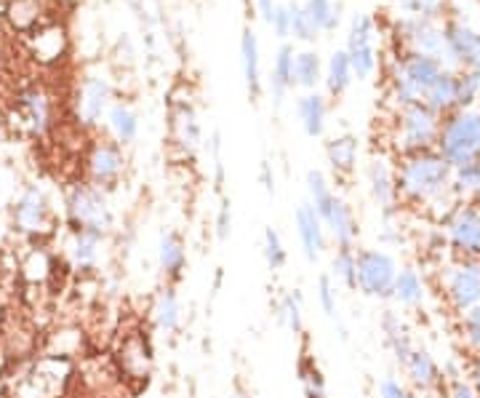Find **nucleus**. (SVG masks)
Returning a JSON list of instances; mask_svg holds the SVG:
<instances>
[{"label":"nucleus","instance_id":"a18cd8bd","mask_svg":"<svg viewBox=\"0 0 480 398\" xmlns=\"http://www.w3.org/2000/svg\"><path fill=\"white\" fill-rule=\"evenodd\" d=\"M288 12H291V36H294L296 41H304V44L315 41V38H318V30H315L310 14L304 12V6L294 4V6H288Z\"/></svg>","mask_w":480,"mask_h":398},{"label":"nucleus","instance_id":"ddd939ff","mask_svg":"<svg viewBox=\"0 0 480 398\" xmlns=\"http://www.w3.org/2000/svg\"><path fill=\"white\" fill-rule=\"evenodd\" d=\"M70 374H73V363L67 358H59V355L43 358L33 369V374L25 379L22 398H54V395L62 393V387L67 385Z\"/></svg>","mask_w":480,"mask_h":398},{"label":"nucleus","instance_id":"49530a36","mask_svg":"<svg viewBox=\"0 0 480 398\" xmlns=\"http://www.w3.org/2000/svg\"><path fill=\"white\" fill-rule=\"evenodd\" d=\"M459 318H461V334H464L469 350L475 353V358H480V305L469 307Z\"/></svg>","mask_w":480,"mask_h":398},{"label":"nucleus","instance_id":"aec40b11","mask_svg":"<svg viewBox=\"0 0 480 398\" xmlns=\"http://www.w3.org/2000/svg\"><path fill=\"white\" fill-rule=\"evenodd\" d=\"M30 49H33V57L41 65H57V62H62L67 57V49H70L67 30L59 22L38 25V30L33 33Z\"/></svg>","mask_w":480,"mask_h":398},{"label":"nucleus","instance_id":"8fccbe9b","mask_svg":"<svg viewBox=\"0 0 480 398\" xmlns=\"http://www.w3.org/2000/svg\"><path fill=\"white\" fill-rule=\"evenodd\" d=\"M445 4L448 0H413V9L411 14L413 17H421V20H437L443 12H445Z\"/></svg>","mask_w":480,"mask_h":398},{"label":"nucleus","instance_id":"5fc2aeb1","mask_svg":"<svg viewBox=\"0 0 480 398\" xmlns=\"http://www.w3.org/2000/svg\"><path fill=\"white\" fill-rule=\"evenodd\" d=\"M448 398H480L477 395V390L467 382V379H461V377H453L451 382H448Z\"/></svg>","mask_w":480,"mask_h":398},{"label":"nucleus","instance_id":"1a4fd4ad","mask_svg":"<svg viewBox=\"0 0 480 398\" xmlns=\"http://www.w3.org/2000/svg\"><path fill=\"white\" fill-rule=\"evenodd\" d=\"M374 20L368 14H355L347 33V60L352 68V78L368 81L376 73V46H374Z\"/></svg>","mask_w":480,"mask_h":398},{"label":"nucleus","instance_id":"412c9836","mask_svg":"<svg viewBox=\"0 0 480 398\" xmlns=\"http://www.w3.org/2000/svg\"><path fill=\"white\" fill-rule=\"evenodd\" d=\"M118 361H121V371L129 379H145L150 377L153 369V350L145 339V334L134 331L129 337H123V345L118 350Z\"/></svg>","mask_w":480,"mask_h":398},{"label":"nucleus","instance_id":"13d9d810","mask_svg":"<svg viewBox=\"0 0 480 398\" xmlns=\"http://www.w3.org/2000/svg\"><path fill=\"white\" fill-rule=\"evenodd\" d=\"M467 203H469V206H472V209H475V211L480 214V187H477V190H475V193H472V195L467 198Z\"/></svg>","mask_w":480,"mask_h":398},{"label":"nucleus","instance_id":"864d4df0","mask_svg":"<svg viewBox=\"0 0 480 398\" xmlns=\"http://www.w3.org/2000/svg\"><path fill=\"white\" fill-rule=\"evenodd\" d=\"M379 398H408V387L395 377H384L379 382Z\"/></svg>","mask_w":480,"mask_h":398},{"label":"nucleus","instance_id":"7ed1b4c3","mask_svg":"<svg viewBox=\"0 0 480 398\" xmlns=\"http://www.w3.org/2000/svg\"><path fill=\"white\" fill-rule=\"evenodd\" d=\"M443 70H445L443 62L432 57H421V54L400 57L392 70V100L397 102V107L424 105L427 92L432 89V84Z\"/></svg>","mask_w":480,"mask_h":398},{"label":"nucleus","instance_id":"c9c22d12","mask_svg":"<svg viewBox=\"0 0 480 398\" xmlns=\"http://www.w3.org/2000/svg\"><path fill=\"white\" fill-rule=\"evenodd\" d=\"M22 107L28 113V121L33 126V131H46L51 123V102L43 92H28L22 94Z\"/></svg>","mask_w":480,"mask_h":398},{"label":"nucleus","instance_id":"6ab92c4d","mask_svg":"<svg viewBox=\"0 0 480 398\" xmlns=\"http://www.w3.org/2000/svg\"><path fill=\"white\" fill-rule=\"evenodd\" d=\"M171 139L185 155H195L203 147V131H201L198 113L185 100L171 105Z\"/></svg>","mask_w":480,"mask_h":398},{"label":"nucleus","instance_id":"6e6d98bb","mask_svg":"<svg viewBox=\"0 0 480 398\" xmlns=\"http://www.w3.org/2000/svg\"><path fill=\"white\" fill-rule=\"evenodd\" d=\"M275 0H256V9H259V14H262V20L270 25L272 22V14H275Z\"/></svg>","mask_w":480,"mask_h":398},{"label":"nucleus","instance_id":"72a5a7b5","mask_svg":"<svg viewBox=\"0 0 480 398\" xmlns=\"http://www.w3.org/2000/svg\"><path fill=\"white\" fill-rule=\"evenodd\" d=\"M326 92L331 97H342L350 84H352V68H350V60H347V52H334L331 60H328V68H326Z\"/></svg>","mask_w":480,"mask_h":398},{"label":"nucleus","instance_id":"e2e57ef3","mask_svg":"<svg viewBox=\"0 0 480 398\" xmlns=\"http://www.w3.org/2000/svg\"><path fill=\"white\" fill-rule=\"evenodd\" d=\"M0 57H4V52H0Z\"/></svg>","mask_w":480,"mask_h":398},{"label":"nucleus","instance_id":"4be33fe9","mask_svg":"<svg viewBox=\"0 0 480 398\" xmlns=\"http://www.w3.org/2000/svg\"><path fill=\"white\" fill-rule=\"evenodd\" d=\"M17 225L25 233H49L51 230V209L43 190L30 187L17 203Z\"/></svg>","mask_w":480,"mask_h":398},{"label":"nucleus","instance_id":"5701e85b","mask_svg":"<svg viewBox=\"0 0 480 398\" xmlns=\"http://www.w3.org/2000/svg\"><path fill=\"white\" fill-rule=\"evenodd\" d=\"M395 305L405 310H416L427 302V281L416 267H397L395 283H392V297Z\"/></svg>","mask_w":480,"mask_h":398},{"label":"nucleus","instance_id":"f8f14e48","mask_svg":"<svg viewBox=\"0 0 480 398\" xmlns=\"http://www.w3.org/2000/svg\"><path fill=\"white\" fill-rule=\"evenodd\" d=\"M86 171H89L91 185H97L102 190L118 185V179L126 171L123 147L118 142H113V139L94 142V147L89 150V158H86Z\"/></svg>","mask_w":480,"mask_h":398},{"label":"nucleus","instance_id":"0eeeda50","mask_svg":"<svg viewBox=\"0 0 480 398\" xmlns=\"http://www.w3.org/2000/svg\"><path fill=\"white\" fill-rule=\"evenodd\" d=\"M397 275V262L384 249L355 251V289L374 299H390Z\"/></svg>","mask_w":480,"mask_h":398},{"label":"nucleus","instance_id":"393cba45","mask_svg":"<svg viewBox=\"0 0 480 398\" xmlns=\"http://www.w3.org/2000/svg\"><path fill=\"white\" fill-rule=\"evenodd\" d=\"M102 246H105V235L102 233H91V230H75L73 241H70V259L78 270L89 273L99 265L102 257Z\"/></svg>","mask_w":480,"mask_h":398},{"label":"nucleus","instance_id":"680f3d73","mask_svg":"<svg viewBox=\"0 0 480 398\" xmlns=\"http://www.w3.org/2000/svg\"><path fill=\"white\" fill-rule=\"evenodd\" d=\"M477 105H480V97H477ZM477 113H480V110H477Z\"/></svg>","mask_w":480,"mask_h":398},{"label":"nucleus","instance_id":"e433bc0d","mask_svg":"<svg viewBox=\"0 0 480 398\" xmlns=\"http://www.w3.org/2000/svg\"><path fill=\"white\" fill-rule=\"evenodd\" d=\"M291 81H294V86H299V89H307V92L315 89L318 81H320V60H318V54H312V52L294 54Z\"/></svg>","mask_w":480,"mask_h":398},{"label":"nucleus","instance_id":"7c9ffc66","mask_svg":"<svg viewBox=\"0 0 480 398\" xmlns=\"http://www.w3.org/2000/svg\"><path fill=\"white\" fill-rule=\"evenodd\" d=\"M107 129L113 134V142L131 145L139 137V115L126 102H113L107 110Z\"/></svg>","mask_w":480,"mask_h":398},{"label":"nucleus","instance_id":"b1692460","mask_svg":"<svg viewBox=\"0 0 480 398\" xmlns=\"http://www.w3.org/2000/svg\"><path fill=\"white\" fill-rule=\"evenodd\" d=\"M424 105L429 110H435L440 118L453 113V110H459V76L451 73V70H443L437 76V81L432 84V89L427 92Z\"/></svg>","mask_w":480,"mask_h":398},{"label":"nucleus","instance_id":"f704fd0d","mask_svg":"<svg viewBox=\"0 0 480 398\" xmlns=\"http://www.w3.org/2000/svg\"><path fill=\"white\" fill-rule=\"evenodd\" d=\"M278 318L288 331H294V334L304 331V302H302L299 289H291L283 294V299L278 302Z\"/></svg>","mask_w":480,"mask_h":398},{"label":"nucleus","instance_id":"c03bdc74","mask_svg":"<svg viewBox=\"0 0 480 398\" xmlns=\"http://www.w3.org/2000/svg\"><path fill=\"white\" fill-rule=\"evenodd\" d=\"M315 297H318L320 310H323L328 318H336V313H339V291H336V283H334V278H331L328 273H320V275H318Z\"/></svg>","mask_w":480,"mask_h":398},{"label":"nucleus","instance_id":"4468645a","mask_svg":"<svg viewBox=\"0 0 480 398\" xmlns=\"http://www.w3.org/2000/svg\"><path fill=\"white\" fill-rule=\"evenodd\" d=\"M366 179H368V190H371V198L374 203L379 206L384 222L395 219L397 214V187H395V169L384 161V158H374L368 163V171H366Z\"/></svg>","mask_w":480,"mask_h":398},{"label":"nucleus","instance_id":"a19ab883","mask_svg":"<svg viewBox=\"0 0 480 398\" xmlns=\"http://www.w3.org/2000/svg\"><path fill=\"white\" fill-rule=\"evenodd\" d=\"M307 193H310V206L320 214V211H326V206L334 201V190H331V185H328V179H326V174L323 171H318V169H310L307 171Z\"/></svg>","mask_w":480,"mask_h":398},{"label":"nucleus","instance_id":"cd10ccee","mask_svg":"<svg viewBox=\"0 0 480 398\" xmlns=\"http://www.w3.org/2000/svg\"><path fill=\"white\" fill-rule=\"evenodd\" d=\"M153 321L163 334H177L182 329V305L174 286H166L158 291L153 302Z\"/></svg>","mask_w":480,"mask_h":398},{"label":"nucleus","instance_id":"20e7f679","mask_svg":"<svg viewBox=\"0 0 480 398\" xmlns=\"http://www.w3.org/2000/svg\"><path fill=\"white\" fill-rule=\"evenodd\" d=\"M440 115L427 105H408L397 110V131H395V150L400 155L435 150L440 134Z\"/></svg>","mask_w":480,"mask_h":398},{"label":"nucleus","instance_id":"603ef678","mask_svg":"<svg viewBox=\"0 0 480 398\" xmlns=\"http://www.w3.org/2000/svg\"><path fill=\"white\" fill-rule=\"evenodd\" d=\"M270 28L275 30L278 38H288L291 36V12H288V6H275Z\"/></svg>","mask_w":480,"mask_h":398},{"label":"nucleus","instance_id":"2eb2a0df","mask_svg":"<svg viewBox=\"0 0 480 398\" xmlns=\"http://www.w3.org/2000/svg\"><path fill=\"white\" fill-rule=\"evenodd\" d=\"M400 366L416 393H435V390L445 387V374H443L440 363L424 347H413Z\"/></svg>","mask_w":480,"mask_h":398},{"label":"nucleus","instance_id":"9b49d317","mask_svg":"<svg viewBox=\"0 0 480 398\" xmlns=\"http://www.w3.org/2000/svg\"><path fill=\"white\" fill-rule=\"evenodd\" d=\"M397 36L403 38V44L408 46V54H421V57H432L437 62L448 60V49H445V38L443 30L435 28L432 20H421V17H405L397 25Z\"/></svg>","mask_w":480,"mask_h":398},{"label":"nucleus","instance_id":"de8ad7c7","mask_svg":"<svg viewBox=\"0 0 480 398\" xmlns=\"http://www.w3.org/2000/svg\"><path fill=\"white\" fill-rule=\"evenodd\" d=\"M49 273H51V259H49V254H46V251H33V254L28 257V262H25V278L33 281V283H38V281H46Z\"/></svg>","mask_w":480,"mask_h":398},{"label":"nucleus","instance_id":"58836bf2","mask_svg":"<svg viewBox=\"0 0 480 398\" xmlns=\"http://www.w3.org/2000/svg\"><path fill=\"white\" fill-rule=\"evenodd\" d=\"M262 254H264V262L272 273L283 270L286 262H288V251L283 246V238L275 227H264L262 233Z\"/></svg>","mask_w":480,"mask_h":398},{"label":"nucleus","instance_id":"f03ea898","mask_svg":"<svg viewBox=\"0 0 480 398\" xmlns=\"http://www.w3.org/2000/svg\"><path fill=\"white\" fill-rule=\"evenodd\" d=\"M435 153L451 169L480 161V113L472 107H464V110H453L443 115Z\"/></svg>","mask_w":480,"mask_h":398},{"label":"nucleus","instance_id":"09e8293b","mask_svg":"<svg viewBox=\"0 0 480 398\" xmlns=\"http://www.w3.org/2000/svg\"><path fill=\"white\" fill-rule=\"evenodd\" d=\"M302 382H304L307 398H326V379H323V374H320V369L315 363L302 366Z\"/></svg>","mask_w":480,"mask_h":398},{"label":"nucleus","instance_id":"c756f323","mask_svg":"<svg viewBox=\"0 0 480 398\" xmlns=\"http://www.w3.org/2000/svg\"><path fill=\"white\" fill-rule=\"evenodd\" d=\"M240 65H243L248 97L256 100L262 94V68H259V41L251 33V28H246L240 38Z\"/></svg>","mask_w":480,"mask_h":398},{"label":"nucleus","instance_id":"473e14b6","mask_svg":"<svg viewBox=\"0 0 480 398\" xmlns=\"http://www.w3.org/2000/svg\"><path fill=\"white\" fill-rule=\"evenodd\" d=\"M291 73H294V49L288 44H283L278 49V54H275V62H272V97H275V105H280L286 92L294 89Z\"/></svg>","mask_w":480,"mask_h":398},{"label":"nucleus","instance_id":"ea45409f","mask_svg":"<svg viewBox=\"0 0 480 398\" xmlns=\"http://www.w3.org/2000/svg\"><path fill=\"white\" fill-rule=\"evenodd\" d=\"M41 12L38 0H14L9 6V20L17 30H33L41 25Z\"/></svg>","mask_w":480,"mask_h":398},{"label":"nucleus","instance_id":"9d476101","mask_svg":"<svg viewBox=\"0 0 480 398\" xmlns=\"http://www.w3.org/2000/svg\"><path fill=\"white\" fill-rule=\"evenodd\" d=\"M113 105V84L105 73H89L81 86H78V100H75V110H78V123L86 129H94L102 115H107Z\"/></svg>","mask_w":480,"mask_h":398},{"label":"nucleus","instance_id":"79ce46f5","mask_svg":"<svg viewBox=\"0 0 480 398\" xmlns=\"http://www.w3.org/2000/svg\"><path fill=\"white\" fill-rule=\"evenodd\" d=\"M334 283H342L344 289H355V249H336L331 257V273Z\"/></svg>","mask_w":480,"mask_h":398},{"label":"nucleus","instance_id":"4c0bfd02","mask_svg":"<svg viewBox=\"0 0 480 398\" xmlns=\"http://www.w3.org/2000/svg\"><path fill=\"white\" fill-rule=\"evenodd\" d=\"M480 187V161L464 163L459 169H451V193L461 201H467Z\"/></svg>","mask_w":480,"mask_h":398},{"label":"nucleus","instance_id":"6e6552de","mask_svg":"<svg viewBox=\"0 0 480 398\" xmlns=\"http://www.w3.org/2000/svg\"><path fill=\"white\" fill-rule=\"evenodd\" d=\"M440 225L453 257H480V214L467 201H459Z\"/></svg>","mask_w":480,"mask_h":398},{"label":"nucleus","instance_id":"f3484780","mask_svg":"<svg viewBox=\"0 0 480 398\" xmlns=\"http://www.w3.org/2000/svg\"><path fill=\"white\" fill-rule=\"evenodd\" d=\"M294 225H296V235L302 243V254L310 265L320 262V254L326 251V227L323 219L318 217V211L310 206V201L299 203L294 211Z\"/></svg>","mask_w":480,"mask_h":398},{"label":"nucleus","instance_id":"c85d7f7f","mask_svg":"<svg viewBox=\"0 0 480 398\" xmlns=\"http://www.w3.org/2000/svg\"><path fill=\"white\" fill-rule=\"evenodd\" d=\"M358 137L352 134H342V137H334L328 145H326V158H328V166L334 169L336 177H350L358 166Z\"/></svg>","mask_w":480,"mask_h":398},{"label":"nucleus","instance_id":"4d7b16f0","mask_svg":"<svg viewBox=\"0 0 480 398\" xmlns=\"http://www.w3.org/2000/svg\"><path fill=\"white\" fill-rule=\"evenodd\" d=\"M262 182H264L267 195L272 198V195H275V177H272V169H270V163H267V161L262 163Z\"/></svg>","mask_w":480,"mask_h":398},{"label":"nucleus","instance_id":"f257e3e1","mask_svg":"<svg viewBox=\"0 0 480 398\" xmlns=\"http://www.w3.org/2000/svg\"><path fill=\"white\" fill-rule=\"evenodd\" d=\"M395 187L397 201L427 209L451 193V166L435 150L400 155V163L395 166Z\"/></svg>","mask_w":480,"mask_h":398},{"label":"nucleus","instance_id":"bf43d9fd","mask_svg":"<svg viewBox=\"0 0 480 398\" xmlns=\"http://www.w3.org/2000/svg\"><path fill=\"white\" fill-rule=\"evenodd\" d=\"M395 4H397L403 12H408V14H411V9H413V0H395Z\"/></svg>","mask_w":480,"mask_h":398},{"label":"nucleus","instance_id":"a211bd4d","mask_svg":"<svg viewBox=\"0 0 480 398\" xmlns=\"http://www.w3.org/2000/svg\"><path fill=\"white\" fill-rule=\"evenodd\" d=\"M443 38H445L451 62L461 65L464 70L480 68V33H475L472 28H467L461 22H445Z\"/></svg>","mask_w":480,"mask_h":398},{"label":"nucleus","instance_id":"37998d69","mask_svg":"<svg viewBox=\"0 0 480 398\" xmlns=\"http://www.w3.org/2000/svg\"><path fill=\"white\" fill-rule=\"evenodd\" d=\"M304 12L310 14V20H312L318 33L334 30L336 22H339V12L334 9V0H307Z\"/></svg>","mask_w":480,"mask_h":398},{"label":"nucleus","instance_id":"a878e982","mask_svg":"<svg viewBox=\"0 0 480 398\" xmlns=\"http://www.w3.org/2000/svg\"><path fill=\"white\" fill-rule=\"evenodd\" d=\"M158 265L161 270L171 278V281H179L185 267H187V251H185V243L177 233L166 230L158 235Z\"/></svg>","mask_w":480,"mask_h":398},{"label":"nucleus","instance_id":"423d86ee","mask_svg":"<svg viewBox=\"0 0 480 398\" xmlns=\"http://www.w3.org/2000/svg\"><path fill=\"white\" fill-rule=\"evenodd\" d=\"M67 217L75 230H91L107 235L113 227V209L107 193L97 185H75L67 195Z\"/></svg>","mask_w":480,"mask_h":398},{"label":"nucleus","instance_id":"39448f33","mask_svg":"<svg viewBox=\"0 0 480 398\" xmlns=\"http://www.w3.org/2000/svg\"><path fill=\"white\" fill-rule=\"evenodd\" d=\"M443 294L453 313H467L480 305V257H453L440 275Z\"/></svg>","mask_w":480,"mask_h":398},{"label":"nucleus","instance_id":"dca6fc26","mask_svg":"<svg viewBox=\"0 0 480 398\" xmlns=\"http://www.w3.org/2000/svg\"><path fill=\"white\" fill-rule=\"evenodd\" d=\"M318 217L323 219L326 233L336 241L339 249H355V241L360 235V225H358V217H355V211H352V206L347 201L334 195V201Z\"/></svg>","mask_w":480,"mask_h":398},{"label":"nucleus","instance_id":"2f4dec72","mask_svg":"<svg viewBox=\"0 0 480 398\" xmlns=\"http://www.w3.org/2000/svg\"><path fill=\"white\" fill-rule=\"evenodd\" d=\"M296 115L310 139H318L326 131V100L320 94H304L296 100Z\"/></svg>","mask_w":480,"mask_h":398},{"label":"nucleus","instance_id":"3c124183","mask_svg":"<svg viewBox=\"0 0 480 398\" xmlns=\"http://www.w3.org/2000/svg\"><path fill=\"white\" fill-rule=\"evenodd\" d=\"M230 233H232V203H230V198H222L219 211H216V238L227 241Z\"/></svg>","mask_w":480,"mask_h":398},{"label":"nucleus","instance_id":"052dcab7","mask_svg":"<svg viewBox=\"0 0 480 398\" xmlns=\"http://www.w3.org/2000/svg\"><path fill=\"white\" fill-rule=\"evenodd\" d=\"M227 398H248V395H246V393H240V390H232V393H230Z\"/></svg>","mask_w":480,"mask_h":398},{"label":"nucleus","instance_id":"bb28decb","mask_svg":"<svg viewBox=\"0 0 480 398\" xmlns=\"http://www.w3.org/2000/svg\"><path fill=\"white\" fill-rule=\"evenodd\" d=\"M382 331H384V342H387V347L392 350L395 361L403 363V361L408 358V353L416 347V345H413V337H411V331H408V326H405V321H403V315L395 313V310H384V315H382Z\"/></svg>","mask_w":480,"mask_h":398}]
</instances>
